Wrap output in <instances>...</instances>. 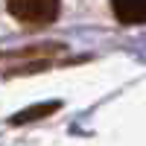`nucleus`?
Segmentation results:
<instances>
[{"instance_id":"obj_2","label":"nucleus","mask_w":146,"mask_h":146,"mask_svg":"<svg viewBox=\"0 0 146 146\" xmlns=\"http://www.w3.org/2000/svg\"><path fill=\"white\" fill-rule=\"evenodd\" d=\"M111 12L120 23H146V0H111Z\"/></svg>"},{"instance_id":"obj_1","label":"nucleus","mask_w":146,"mask_h":146,"mask_svg":"<svg viewBox=\"0 0 146 146\" xmlns=\"http://www.w3.org/2000/svg\"><path fill=\"white\" fill-rule=\"evenodd\" d=\"M9 15L27 27H47L58 18L62 0H6Z\"/></svg>"},{"instance_id":"obj_3","label":"nucleus","mask_w":146,"mask_h":146,"mask_svg":"<svg viewBox=\"0 0 146 146\" xmlns=\"http://www.w3.org/2000/svg\"><path fill=\"white\" fill-rule=\"evenodd\" d=\"M56 108H58V102H47V105H38V108H27V111H23V114L12 117V123H27V120H35V117H44V114L56 111Z\"/></svg>"}]
</instances>
